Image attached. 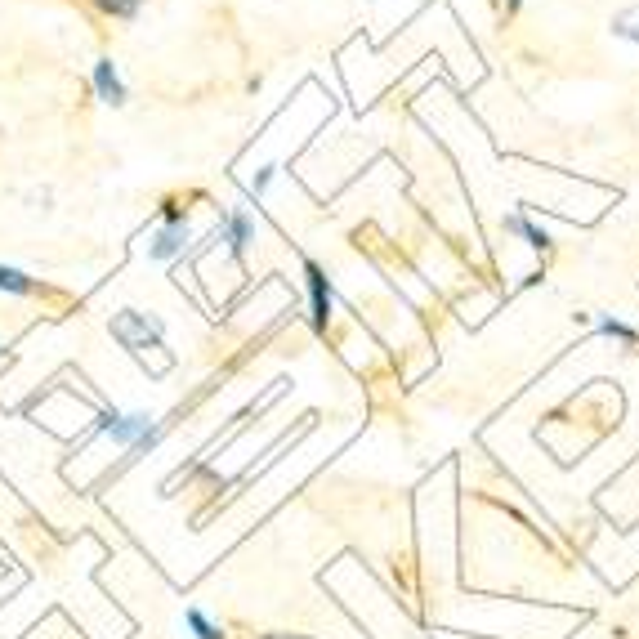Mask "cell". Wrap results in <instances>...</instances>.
Returning a JSON list of instances; mask_svg holds the SVG:
<instances>
[{
    "instance_id": "12",
    "label": "cell",
    "mask_w": 639,
    "mask_h": 639,
    "mask_svg": "<svg viewBox=\"0 0 639 639\" xmlns=\"http://www.w3.org/2000/svg\"><path fill=\"white\" fill-rule=\"evenodd\" d=\"M394 581L407 590V595L421 590V586H416V555H407V550H403V555H394Z\"/></svg>"
},
{
    "instance_id": "11",
    "label": "cell",
    "mask_w": 639,
    "mask_h": 639,
    "mask_svg": "<svg viewBox=\"0 0 639 639\" xmlns=\"http://www.w3.org/2000/svg\"><path fill=\"white\" fill-rule=\"evenodd\" d=\"M99 14H108V18H121V23H130V18H139V9H143V0H90Z\"/></svg>"
},
{
    "instance_id": "6",
    "label": "cell",
    "mask_w": 639,
    "mask_h": 639,
    "mask_svg": "<svg viewBox=\"0 0 639 639\" xmlns=\"http://www.w3.org/2000/svg\"><path fill=\"white\" fill-rule=\"evenodd\" d=\"M184 246H188V228L184 224H166L157 237H152L148 255H152V260H175V255H184Z\"/></svg>"
},
{
    "instance_id": "15",
    "label": "cell",
    "mask_w": 639,
    "mask_h": 639,
    "mask_svg": "<svg viewBox=\"0 0 639 639\" xmlns=\"http://www.w3.org/2000/svg\"><path fill=\"white\" fill-rule=\"evenodd\" d=\"M622 18H631V23H639V5H635V9H626ZM617 36H631V41H639V27H617Z\"/></svg>"
},
{
    "instance_id": "2",
    "label": "cell",
    "mask_w": 639,
    "mask_h": 639,
    "mask_svg": "<svg viewBox=\"0 0 639 639\" xmlns=\"http://www.w3.org/2000/svg\"><path fill=\"white\" fill-rule=\"evenodd\" d=\"M304 278H309V309H313V327L327 336L331 327V282L322 273L318 260H304Z\"/></svg>"
},
{
    "instance_id": "10",
    "label": "cell",
    "mask_w": 639,
    "mask_h": 639,
    "mask_svg": "<svg viewBox=\"0 0 639 639\" xmlns=\"http://www.w3.org/2000/svg\"><path fill=\"white\" fill-rule=\"evenodd\" d=\"M0 291H9V295H32V291H36V278H27L23 269H9V264H0Z\"/></svg>"
},
{
    "instance_id": "1",
    "label": "cell",
    "mask_w": 639,
    "mask_h": 639,
    "mask_svg": "<svg viewBox=\"0 0 639 639\" xmlns=\"http://www.w3.org/2000/svg\"><path fill=\"white\" fill-rule=\"evenodd\" d=\"M112 336H117L121 345H126L135 358H143V362H148V349H161L157 322H148V318H143V313H135V309H121L117 318H112Z\"/></svg>"
},
{
    "instance_id": "14",
    "label": "cell",
    "mask_w": 639,
    "mask_h": 639,
    "mask_svg": "<svg viewBox=\"0 0 639 639\" xmlns=\"http://www.w3.org/2000/svg\"><path fill=\"white\" fill-rule=\"evenodd\" d=\"M599 331L613 336V340H626V345H639V331H631L626 322H617V318H604V322H599Z\"/></svg>"
},
{
    "instance_id": "5",
    "label": "cell",
    "mask_w": 639,
    "mask_h": 639,
    "mask_svg": "<svg viewBox=\"0 0 639 639\" xmlns=\"http://www.w3.org/2000/svg\"><path fill=\"white\" fill-rule=\"evenodd\" d=\"M94 90H99V99L112 103V108H121V103H126V85H121L117 68H112V59H99V63H94Z\"/></svg>"
},
{
    "instance_id": "4",
    "label": "cell",
    "mask_w": 639,
    "mask_h": 639,
    "mask_svg": "<svg viewBox=\"0 0 639 639\" xmlns=\"http://www.w3.org/2000/svg\"><path fill=\"white\" fill-rule=\"evenodd\" d=\"M224 237H228V246H233V255H246V246H251V237H255L251 211H242V206L224 211Z\"/></svg>"
},
{
    "instance_id": "13",
    "label": "cell",
    "mask_w": 639,
    "mask_h": 639,
    "mask_svg": "<svg viewBox=\"0 0 639 639\" xmlns=\"http://www.w3.org/2000/svg\"><path fill=\"white\" fill-rule=\"evenodd\" d=\"M188 626H193V631H197V639H228L224 631H219V626H211V622H206V613H202V608H188Z\"/></svg>"
},
{
    "instance_id": "3",
    "label": "cell",
    "mask_w": 639,
    "mask_h": 639,
    "mask_svg": "<svg viewBox=\"0 0 639 639\" xmlns=\"http://www.w3.org/2000/svg\"><path fill=\"white\" fill-rule=\"evenodd\" d=\"M99 425H103V434H112L117 443H152L157 434H148V416H121V412H108V416H99Z\"/></svg>"
},
{
    "instance_id": "7",
    "label": "cell",
    "mask_w": 639,
    "mask_h": 639,
    "mask_svg": "<svg viewBox=\"0 0 639 639\" xmlns=\"http://www.w3.org/2000/svg\"><path fill=\"white\" fill-rule=\"evenodd\" d=\"M501 228H505V233H519L523 242H528V246H537V251H550V233H546V228H537V224H532V219L523 215V211L505 215V219H501Z\"/></svg>"
},
{
    "instance_id": "9",
    "label": "cell",
    "mask_w": 639,
    "mask_h": 639,
    "mask_svg": "<svg viewBox=\"0 0 639 639\" xmlns=\"http://www.w3.org/2000/svg\"><path fill=\"white\" fill-rule=\"evenodd\" d=\"M188 202H206V193H202V188H188V193H170V197H161V224H184Z\"/></svg>"
},
{
    "instance_id": "16",
    "label": "cell",
    "mask_w": 639,
    "mask_h": 639,
    "mask_svg": "<svg viewBox=\"0 0 639 639\" xmlns=\"http://www.w3.org/2000/svg\"><path fill=\"white\" fill-rule=\"evenodd\" d=\"M519 5H523V0H505V18H514V14H519Z\"/></svg>"
},
{
    "instance_id": "8",
    "label": "cell",
    "mask_w": 639,
    "mask_h": 639,
    "mask_svg": "<svg viewBox=\"0 0 639 639\" xmlns=\"http://www.w3.org/2000/svg\"><path fill=\"white\" fill-rule=\"evenodd\" d=\"M32 300H41L45 309L54 313V318H63V313H72V309H81V300H76L72 291H63V286H50V282H36Z\"/></svg>"
}]
</instances>
